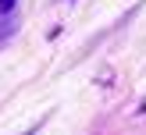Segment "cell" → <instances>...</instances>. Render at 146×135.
I'll list each match as a JSON object with an SVG mask.
<instances>
[{"instance_id":"obj_2","label":"cell","mask_w":146,"mask_h":135,"mask_svg":"<svg viewBox=\"0 0 146 135\" xmlns=\"http://www.w3.org/2000/svg\"><path fill=\"white\" fill-rule=\"evenodd\" d=\"M11 7H14V0H0V14H11Z\"/></svg>"},{"instance_id":"obj_1","label":"cell","mask_w":146,"mask_h":135,"mask_svg":"<svg viewBox=\"0 0 146 135\" xmlns=\"http://www.w3.org/2000/svg\"><path fill=\"white\" fill-rule=\"evenodd\" d=\"M11 32H14V18L11 14H0V39H7Z\"/></svg>"}]
</instances>
